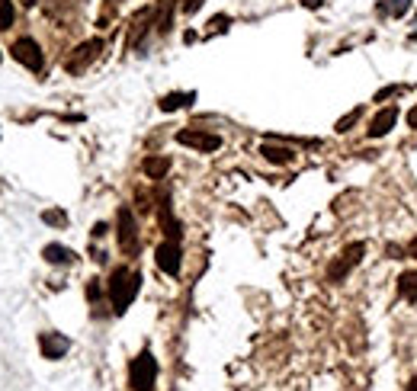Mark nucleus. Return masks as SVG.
<instances>
[{"mask_svg":"<svg viewBox=\"0 0 417 391\" xmlns=\"http://www.w3.org/2000/svg\"><path fill=\"white\" fill-rule=\"evenodd\" d=\"M360 112H363V109H353L350 116H343V119L337 122V132H341V135H343V132H350V126H356V119H360Z\"/></svg>","mask_w":417,"mask_h":391,"instance_id":"6ab92c4d","label":"nucleus"},{"mask_svg":"<svg viewBox=\"0 0 417 391\" xmlns=\"http://www.w3.org/2000/svg\"><path fill=\"white\" fill-rule=\"evenodd\" d=\"M39 349H42V356L45 359H61L71 349V340L61 334H55V330H45V334H39Z\"/></svg>","mask_w":417,"mask_h":391,"instance_id":"1a4fd4ad","label":"nucleus"},{"mask_svg":"<svg viewBox=\"0 0 417 391\" xmlns=\"http://www.w3.org/2000/svg\"><path fill=\"white\" fill-rule=\"evenodd\" d=\"M154 382H158V359L151 356V349H141L129 366V385L132 391H154Z\"/></svg>","mask_w":417,"mask_h":391,"instance_id":"f03ea898","label":"nucleus"},{"mask_svg":"<svg viewBox=\"0 0 417 391\" xmlns=\"http://www.w3.org/2000/svg\"><path fill=\"white\" fill-rule=\"evenodd\" d=\"M100 49H103V42H100V39H87V42H81V45L74 49V55L64 61V68H68L71 74H81V71L87 68L90 61H97Z\"/></svg>","mask_w":417,"mask_h":391,"instance_id":"423d86ee","label":"nucleus"},{"mask_svg":"<svg viewBox=\"0 0 417 391\" xmlns=\"http://www.w3.org/2000/svg\"><path fill=\"white\" fill-rule=\"evenodd\" d=\"M196 100V93H167L164 100H160V109L164 112H174V109H183V106H189Z\"/></svg>","mask_w":417,"mask_h":391,"instance_id":"4468645a","label":"nucleus"},{"mask_svg":"<svg viewBox=\"0 0 417 391\" xmlns=\"http://www.w3.org/2000/svg\"><path fill=\"white\" fill-rule=\"evenodd\" d=\"M116 238H119V247H122L125 253L139 251V224H135L132 209H119V215H116Z\"/></svg>","mask_w":417,"mask_h":391,"instance_id":"7ed1b4c3","label":"nucleus"},{"mask_svg":"<svg viewBox=\"0 0 417 391\" xmlns=\"http://www.w3.org/2000/svg\"><path fill=\"white\" fill-rule=\"evenodd\" d=\"M87 299H93V301L100 299V286H97V279H93L90 286H87Z\"/></svg>","mask_w":417,"mask_h":391,"instance_id":"5701e85b","label":"nucleus"},{"mask_svg":"<svg viewBox=\"0 0 417 391\" xmlns=\"http://www.w3.org/2000/svg\"><path fill=\"white\" fill-rule=\"evenodd\" d=\"M202 4H206V0H183V13H196Z\"/></svg>","mask_w":417,"mask_h":391,"instance_id":"4be33fe9","label":"nucleus"},{"mask_svg":"<svg viewBox=\"0 0 417 391\" xmlns=\"http://www.w3.org/2000/svg\"><path fill=\"white\" fill-rule=\"evenodd\" d=\"M398 292H401V299L417 301V270H408L398 276Z\"/></svg>","mask_w":417,"mask_h":391,"instance_id":"f8f14e48","label":"nucleus"},{"mask_svg":"<svg viewBox=\"0 0 417 391\" xmlns=\"http://www.w3.org/2000/svg\"><path fill=\"white\" fill-rule=\"evenodd\" d=\"M208 26H212V32H225V29H228V16H216Z\"/></svg>","mask_w":417,"mask_h":391,"instance_id":"412c9836","label":"nucleus"},{"mask_svg":"<svg viewBox=\"0 0 417 391\" xmlns=\"http://www.w3.org/2000/svg\"><path fill=\"white\" fill-rule=\"evenodd\" d=\"M10 55H13L23 68L42 71V49H39V42H35V39H29V35H23V39H16V42L10 45Z\"/></svg>","mask_w":417,"mask_h":391,"instance_id":"20e7f679","label":"nucleus"},{"mask_svg":"<svg viewBox=\"0 0 417 391\" xmlns=\"http://www.w3.org/2000/svg\"><path fill=\"white\" fill-rule=\"evenodd\" d=\"M154 257H158V266L167 272V276H180L183 257H180V244H177V241H164Z\"/></svg>","mask_w":417,"mask_h":391,"instance_id":"0eeeda50","label":"nucleus"},{"mask_svg":"<svg viewBox=\"0 0 417 391\" xmlns=\"http://www.w3.org/2000/svg\"><path fill=\"white\" fill-rule=\"evenodd\" d=\"M408 253H411V257L417 260V238H414V241H411V244H408Z\"/></svg>","mask_w":417,"mask_h":391,"instance_id":"a878e982","label":"nucleus"},{"mask_svg":"<svg viewBox=\"0 0 417 391\" xmlns=\"http://www.w3.org/2000/svg\"><path fill=\"white\" fill-rule=\"evenodd\" d=\"M385 10H389L392 16H401L411 10V0H385Z\"/></svg>","mask_w":417,"mask_h":391,"instance_id":"a211bd4d","label":"nucleus"},{"mask_svg":"<svg viewBox=\"0 0 417 391\" xmlns=\"http://www.w3.org/2000/svg\"><path fill=\"white\" fill-rule=\"evenodd\" d=\"M42 222L52 224V228H64V224H68V215H64L61 209H45L42 212Z\"/></svg>","mask_w":417,"mask_h":391,"instance_id":"dca6fc26","label":"nucleus"},{"mask_svg":"<svg viewBox=\"0 0 417 391\" xmlns=\"http://www.w3.org/2000/svg\"><path fill=\"white\" fill-rule=\"evenodd\" d=\"M408 391H417V375L411 378V385H408Z\"/></svg>","mask_w":417,"mask_h":391,"instance_id":"bb28decb","label":"nucleus"},{"mask_svg":"<svg viewBox=\"0 0 417 391\" xmlns=\"http://www.w3.org/2000/svg\"><path fill=\"white\" fill-rule=\"evenodd\" d=\"M42 257L49 260V263H74V251H68V247H61V244H49L45 251H42Z\"/></svg>","mask_w":417,"mask_h":391,"instance_id":"ddd939ff","label":"nucleus"},{"mask_svg":"<svg viewBox=\"0 0 417 391\" xmlns=\"http://www.w3.org/2000/svg\"><path fill=\"white\" fill-rule=\"evenodd\" d=\"M141 167H145V174L151 176V180H160V176L170 170V161H167V157H148Z\"/></svg>","mask_w":417,"mask_h":391,"instance_id":"2eb2a0df","label":"nucleus"},{"mask_svg":"<svg viewBox=\"0 0 417 391\" xmlns=\"http://www.w3.org/2000/svg\"><path fill=\"white\" fill-rule=\"evenodd\" d=\"M408 126H411V128H417V106H411V112H408Z\"/></svg>","mask_w":417,"mask_h":391,"instance_id":"b1692460","label":"nucleus"},{"mask_svg":"<svg viewBox=\"0 0 417 391\" xmlns=\"http://www.w3.org/2000/svg\"><path fill=\"white\" fill-rule=\"evenodd\" d=\"M260 154H264L270 164H276V167H286V164H292V157H295L292 148H279V145H270V141L260 148Z\"/></svg>","mask_w":417,"mask_h":391,"instance_id":"9b49d317","label":"nucleus"},{"mask_svg":"<svg viewBox=\"0 0 417 391\" xmlns=\"http://www.w3.org/2000/svg\"><path fill=\"white\" fill-rule=\"evenodd\" d=\"M363 253H366V247H363L360 241H356V244H350V247H343L341 260H337V263L331 266V279H334V282H337V279H343V276H347V272L353 270V266L363 260Z\"/></svg>","mask_w":417,"mask_h":391,"instance_id":"6e6552de","label":"nucleus"},{"mask_svg":"<svg viewBox=\"0 0 417 391\" xmlns=\"http://www.w3.org/2000/svg\"><path fill=\"white\" fill-rule=\"evenodd\" d=\"M13 16H16L13 4H10V0H0V29H10V26H13Z\"/></svg>","mask_w":417,"mask_h":391,"instance_id":"f3484780","label":"nucleus"},{"mask_svg":"<svg viewBox=\"0 0 417 391\" xmlns=\"http://www.w3.org/2000/svg\"><path fill=\"white\" fill-rule=\"evenodd\" d=\"M177 141L187 148H196V151H202V154H212L222 148V138H218V135L202 132V128H183V132H177Z\"/></svg>","mask_w":417,"mask_h":391,"instance_id":"39448f33","label":"nucleus"},{"mask_svg":"<svg viewBox=\"0 0 417 391\" xmlns=\"http://www.w3.org/2000/svg\"><path fill=\"white\" fill-rule=\"evenodd\" d=\"M139 289H141V272L125 270V266L112 270V276H110V301H112V308H116V315H125V311H129V305L135 301Z\"/></svg>","mask_w":417,"mask_h":391,"instance_id":"f257e3e1","label":"nucleus"},{"mask_svg":"<svg viewBox=\"0 0 417 391\" xmlns=\"http://www.w3.org/2000/svg\"><path fill=\"white\" fill-rule=\"evenodd\" d=\"M302 4H305L308 10H318V7H321V0H302Z\"/></svg>","mask_w":417,"mask_h":391,"instance_id":"393cba45","label":"nucleus"},{"mask_svg":"<svg viewBox=\"0 0 417 391\" xmlns=\"http://www.w3.org/2000/svg\"><path fill=\"white\" fill-rule=\"evenodd\" d=\"M395 93H401V87H398V84H392V87H385V90H379V93H375V103H382V100H389V97H395Z\"/></svg>","mask_w":417,"mask_h":391,"instance_id":"aec40b11","label":"nucleus"},{"mask_svg":"<svg viewBox=\"0 0 417 391\" xmlns=\"http://www.w3.org/2000/svg\"><path fill=\"white\" fill-rule=\"evenodd\" d=\"M398 122V109H382V112H375L372 122H369V138H382V135H389L392 128H395Z\"/></svg>","mask_w":417,"mask_h":391,"instance_id":"9d476101","label":"nucleus"}]
</instances>
